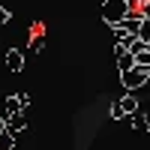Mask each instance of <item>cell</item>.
I'll use <instances>...</instances> for the list:
<instances>
[{"mask_svg":"<svg viewBox=\"0 0 150 150\" xmlns=\"http://www.w3.org/2000/svg\"><path fill=\"white\" fill-rule=\"evenodd\" d=\"M9 18H12V9H9L6 3H0V27H3V24H6Z\"/></svg>","mask_w":150,"mask_h":150,"instance_id":"4fadbf2b","label":"cell"},{"mask_svg":"<svg viewBox=\"0 0 150 150\" xmlns=\"http://www.w3.org/2000/svg\"><path fill=\"white\" fill-rule=\"evenodd\" d=\"M3 105H6V117H12V114H21V111H24L15 93H9V96H3Z\"/></svg>","mask_w":150,"mask_h":150,"instance_id":"52a82bcc","label":"cell"},{"mask_svg":"<svg viewBox=\"0 0 150 150\" xmlns=\"http://www.w3.org/2000/svg\"><path fill=\"white\" fill-rule=\"evenodd\" d=\"M129 12H132V3H126V0H105V6H102V18L108 21V27H111V24L123 21Z\"/></svg>","mask_w":150,"mask_h":150,"instance_id":"6da1fadb","label":"cell"},{"mask_svg":"<svg viewBox=\"0 0 150 150\" xmlns=\"http://www.w3.org/2000/svg\"><path fill=\"white\" fill-rule=\"evenodd\" d=\"M120 81H123L126 90H141V87L150 81V69L135 66V69H129V72H120Z\"/></svg>","mask_w":150,"mask_h":150,"instance_id":"7a4b0ae2","label":"cell"},{"mask_svg":"<svg viewBox=\"0 0 150 150\" xmlns=\"http://www.w3.org/2000/svg\"><path fill=\"white\" fill-rule=\"evenodd\" d=\"M108 117H111V120H123V117H129V114H126V108H123V102H120V99H114V102L108 105Z\"/></svg>","mask_w":150,"mask_h":150,"instance_id":"ba28073f","label":"cell"},{"mask_svg":"<svg viewBox=\"0 0 150 150\" xmlns=\"http://www.w3.org/2000/svg\"><path fill=\"white\" fill-rule=\"evenodd\" d=\"M138 39L150 42V18H144V21H141V30H138Z\"/></svg>","mask_w":150,"mask_h":150,"instance_id":"7c38bea8","label":"cell"},{"mask_svg":"<svg viewBox=\"0 0 150 150\" xmlns=\"http://www.w3.org/2000/svg\"><path fill=\"white\" fill-rule=\"evenodd\" d=\"M126 3H135V0H126Z\"/></svg>","mask_w":150,"mask_h":150,"instance_id":"e0dca14e","label":"cell"},{"mask_svg":"<svg viewBox=\"0 0 150 150\" xmlns=\"http://www.w3.org/2000/svg\"><path fill=\"white\" fill-rule=\"evenodd\" d=\"M12 147H15V135L3 132V135H0V150H12Z\"/></svg>","mask_w":150,"mask_h":150,"instance_id":"8fae6325","label":"cell"},{"mask_svg":"<svg viewBox=\"0 0 150 150\" xmlns=\"http://www.w3.org/2000/svg\"><path fill=\"white\" fill-rule=\"evenodd\" d=\"M126 120L132 123V129H135V132H150V117L144 114V111H135V114H129Z\"/></svg>","mask_w":150,"mask_h":150,"instance_id":"5b68a950","label":"cell"},{"mask_svg":"<svg viewBox=\"0 0 150 150\" xmlns=\"http://www.w3.org/2000/svg\"><path fill=\"white\" fill-rule=\"evenodd\" d=\"M0 117H6V105H3V96H0Z\"/></svg>","mask_w":150,"mask_h":150,"instance_id":"9a60e30c","label":"cell"},{"mask_svg":"<svg viewBox=\"0 0 150 150\" xmlns=\"http://www.w3.org/2000/svg\"><path fill=\"white\" fill-rule=\"evenodd\" d=\"M24 126H27V120H24V111H21V114L6 117V132H9V135H21Z\"/></svg>","mask_w":150,"mask_h":150,"instance_id":"277c9868","label":"cell"},{"mask_svg":"<svg viewBox=\"0 0 150 150\" xmlns=\"http://www.w3.org/2000/svg\"><path fill=\"white\" fill-rule=\"evenodd\" d=\"M6 132V117H0V135Z\"/></svg>","mask_w":150,"mask_h":150,"instance_id":"2e32d148","label":"cell"},{"mask_svg":"<svg viewBox=\"0 0 150 150\" xmlns=\"http://www.w3.org/2000/svg\"><path fill=\"white\" fill-rule=\"evenodd\" d=\"M15 96H18V102H21V108L27 111V108H30V96H27V93H15Z\"/></svg>","mask_w":150,"mask_h":150,"instance_id":"5bb4252c","label":"cell"},{"mask_svg":"<svg viewBox=\"0 0 150 150\" xmlns=\"http://www.w3.org/2000/svg\"><path fill=\"white\" fill-rule=\"evenodd\" d=\"M3 63H6V69H9L12 75H18V72L24 69V54L18 51V48H6V54H3Z\"/></svg>","mask_w":150,"mask_h":150,"instance_id":"3957f363","label":"cell"},{"mask_svg":"<svg viewBox=\"0 0 150 150\" xmlns=\"http://www.w3.org/2000/svg\"><path fill=\"white\" fill-rule=\"evenodd\" d=\"M135 66L150 69V48H147V51H138V54H135Z\"/></svg>","mask_w":150,"mask_h":150,"instance_id":"30bf717a","label":"cell"},{"mask_svg":"<svg viewBox=\"0 0 150 150\" xmlns=\"http://www.w3.org/2000/svg\"><path fill=\"white\" fill-rule=\"evenodd\" d=\"M117 69H120V72H129V69H135V54H132V51L120 54V57H117Z\"/></svg>","mask_w":150,"mask_h":150,"instance_id":"9c48e42d","label":"cell"},{"mask_svg":"<svg viewBox=\"0 0 150 150\" xmlns=\"http://www.w3.org/2000/svg\"><path fill=\"white\" fill-rule=\"evenodd\" d=\"M120 102H123V108H126V114H135V111H141L138 108V99H135V90H126L120 96Z\"/></svg>","mask_w":150,"mask_h":150,"instance_id":"8992f818","label":"cell"}]
</instances>
